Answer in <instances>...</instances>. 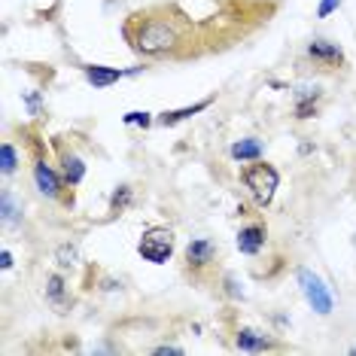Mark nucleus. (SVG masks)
I'll use <instances>...</instances> for the list:
<instances>
[{"label": "nucleus", "mask_w": 356, "mask_h": 356, "mask_svg": "<svg viewBox=\"0 0 356 356\" xmlns=\"http://www.w3.org/2000/svg\"><path fill=\"white\" fill-rule=\"evenodd\" d=\"M189 28L192 19L183 15L177 6H152V10H140L125 22L122 34L131 43L134 52L140 55H174L180 58V46L189 43Z\"/></svg>", "instance_id": "obj_1"}, {"label": "nucleus", "mask_w": 356, "mask_h": 356, "mask_svg": "<svg viewBox=\"0 0 356 356\" xmlns=\"http://www.w3.org/2000/svg\"><path fill=\"white\" fill-rule=\"evenodd\" d=\"M241 180H244V186L250 189V195H253L259 204H271L274 192H277V183L280 177L277 171H274L271 165H265V161H256V165H247L244 171H241Z\"/></svg>", "instance_id": "obj_2"}, {"label": "nucleus", "mask_w": 356, "mask_h": 356, "mask_svg": "<svg viewBox=\"0 0 356 356\" xmlns=\"http://www.w3.org/2000/svg\"><path fill=\"white\" fill-rule=\"evenodd\" d=\"M137 253H140L147 262H168L174 253V232L171 229H147L137 244Z\"/></svg>", "instance_id": "obj_3"}, {"label": "nucleus", "mask_w": 356, "mask_h": 356, "mask_svg": "<svg viewBox=\"0 0 356 356\" xmlns=\"http://www.w3.org/2000/svg\"><path fill=\"white\" fill-rule=\"evenodd\" d=\"M298 283H302V293L307 298V305L314 307L317 314H329L332 311V293L326 289L317 274H311L307 268H298Z\"/></svg>", "instance_id": "obj_4"}, {"label": "nucleus", "mask_w": 356, "mask_h": 356, "mask_svg": "<svg viewBox=\"0 0 356 356\" xmlns=\"http://www.w3.org/2000/svg\"><path fill=\"white\" fill-rule=\"evenodd\" d=\"M213 262H216V247L210 241L204 238L189 241V247H186V268L195 274V277H201L207 268H213Z\"/></svg>", "instance_id": "obj_5"}, {"label": "nucleus", "mask_w": 356, "mask_h": 356, "mask_svg": "<svg viewBox=\"0 0 356 356\" xmlns=\"http://www.w3.org/2000/svg\"><path fill=\"white\" fill-rule=\"evenodd\" d=\"M34 183H37V189L43 192L46 198H55V201H64V204H70V198H64V195H61V189H64L61 177L55 174L43 159H40L37 165H34Z\"/></svg>", "instance_id": "obj_6"}, {"label": "nucleus", "mask_w": 356, "mask_h": 356, "mask_svg": "<svg viewBox=\"0 0 356 356\" xmlns=\"http://www.w3.org/2000/svg\"><path fill=\"white\" fill-rule=\"evenodd\" d=\"M307 55H311L314 61L326 64V67H335V64L344 61V52L338 49L335 43H329V40H314V43L307 46Z\"/></svg>", "instance_id": "obj_7"}, {"label": "nucleus", "mask_w": 356, "mask_h": 356, "mask_svg": "<svg viewBox=\"0 0 356 356\" xmlns=\"http://www.w3.org/2000/svg\"><path fill=\"white\" fill-rule=\"evenodd\" d=\"M265 244V225H247V229H241L238 234V250L241 253H247V256H256L259 250H262Z\"/></svg>", "instance_id": "obj_8"}, {"label": "nucleus", "mask_w": 356, "mask_h": 356, "mask_svg": "<svg viewBox=\"0 0 356 356\" xmlns=\"http://www.w3.org/2000/svg\"><path fill=\"white\" fill-rule=\"evenodd\" d=\"M125 76V70H116V67H104V64H88L86 67V79L92 83L95 88H107L113 83Z\"/></svg>", "instance_id": "obj_9"}, {"label": "nucleus", "mask_w": 356, "mask_h": 356, "mask_svg": "<svg viewBox=\"0 0 356 356\" xmlns=\"http://www.w3.org/2000/svg\"><path fill=\"white\" fill-rule=\"evenodd\" d=\"M61 171H64V183L79 186V180L86 177V165L79 156H74V152H61Z\"/></svg>", "instance_id": "obj_10"}, {"label": "nucleus", "mask_w": 356, "mask_h": 356, "mask_svg": "<svg viewBox=\"0 0 356 356\" xmlns=\"http://www.w3.org/2000/svg\"><path fill=\"white\" fill-rule=\"evenodd\" d=\"M46 298H49V305L55 311H64V307H67V289H64V280L58 274H49V277H46Z\"/></svg>", "instance_id": "obj_11"}, {"label": "nucleus", "mask_w": 356, "mask_h": 356, "mask_svg": "<svg viewBox=\"0 0 356 356\" xmlns=\"http://www.w3.org/2000/svg\"><path fill=\"white\" fill-rule=\"evenodd\" d=\"M234 344H238L241 350H265V347H271L268 341H265V335H259V332H253V329H241L238 338H234Z\"/></svg>", "instance_id": "obj_12"}, {"label": "nucleus", "mask_w": 356, "mask_h": 356, "mask_svg": "<svg viewBox=\"0 0 356 356\" xmlns=\"http://www.w3.org/2000/svg\"><path fill=\"white\" fill-rule=\"evenodd\" d=\"M207 107H210V101H201V104H195V107H183V110L161 113V116H159V122H161V125H177V122H183V119H189V116H195V113L207 110Z\"/></svg>", "instance_id": "obj_13"}, {"label": "nucleus", "mask_w": 356, "mask_h": 356, "mask_svg": "<svg viewBox=\"0 0 356 356\" xmlns=\"http://www.w3.org/2000/svg\"><path fill=\"white\" fill-rule=\"evenodd\" d=\"M232 156L238 161H256L259 156H262V143L259 140H238L232 147Z\"/></svg>", "instance_id": "obj_14"}, {"label": "nucleus", "mask_w": 356, "mask_h": 356, "mask_svg": "<svg viewBox=\"0 0 356 356\" xmlns=\"http://www.w3.org/2000/svg\"><path fill=\"white\" fill-rule=\"evenodd\" d=\"M15 216H19V207H15V198L10 189L0 192V220H3V225H13Z\"/></svg>", "instance_id": "obj_15"}, {"label": "nucleus", "mask_w": 356, "mask_h": 356, "mask_svg": "<svg viewBox=\"0 0 356 356\" xmlns=\"http://www.w3.org/2000/svg\"><path fill=\"white\" fill-rule=\"evenodd\" d=\"M3 165H0V171H3V177H10L13 171H15V165H19V156H15V147L10 140H3Z\"/></svg>", "instance_id": "obj_16"}, {"label": "nucleus", "mask_w": 356, "mask_h": 356, "mask_svg": "<svg viewBox=\"0 0 356 356\" xmlns=\"http://www.w3.org/2000/svg\"><path fill=\"white\" fill-rule=\"evenodd\" d=\"M76 262H79V250L74 244H61L58 247V265L61 268H74Z\"/></svg>", "instance_id": "obj_17"}, {"label": "nucleus", "mask_w": 356, "mask_h": 356, "mask_svg": "<svg viewBox=\"0 0 356 356\" xmlns=\"http://www.w3.org/2000/svg\"><path fill=\"white\" fill-rule=\"evenodd\" d=\"M317 98H320V88L317 86H298V92H296L298 104H314Z\"/></svg>", "instance_id": "obj_18"}, {"label": "nucleus", "mask_w": 356, "mask_h": 356, "mask_svg": "<svg viewBox=\"0 0 356 356\" xmlns=\"http://www.w3.org/2000/svg\"><path fill=\"white\" fill-rule=\"evenodd\" d=\"M128 198H131V189H128V186H122V189H119L116 195H113V201H110L113 210H122V207L128 204Z\"/></svg>", "instance_id": "obj_19"}, {"label": "nucleus", "mask_w": 356, "mask_h": 356, "mask_svg": "<svg viewBox=\"0 0 356 356\" xmlns=\"http://www.w3.org/2000/svg\"><path fill=\"white\" fill-rule=\"evenodd\" d=\"M125 122H128V125H143V128H147L152 119H149V113H128Z\"/></svg>", "instance_id": "obj_20"}, {"label": "nucleus", "mask_w": 356, "mask_h": 356, "mask_svg": "<svg viewBox=\"0 0 356 356\" xmlns=\"http://www.w3.org/2000/svg\"><path fill=\"white\" fill-rule=\"evenodd\" d=\"M338 6H341V0H323L320 10H317V15H320V19H326V15H329L332 10H338Z\"/></svg>", "instance_id": "obj_21"}, {"label": "nucleus", "mask_w": 356, "mask_h": 356, "mask_svg": "<svg viewBox=\"0 0 356 356\" xmlns=\"http://www.w3.org/2000/svg\"><path fill=\"white\" fill-rule=\"evenodd\" d=\"M156 356H183V350L180 347H171V344H165V347H156V350H152Z\"/></svg>", "instance_id": "obj_22"}, {"label": "nucleus", "mask_w": 356, "mask_h": 356, "mask_svg": "<svg viewBox=\"0 0 356 356\" xmlns=\"http://www.w3.org/2000/svg\"><path fill=\"white\" fill-rule=\"evenodd\" d=\"M13 268V253L10 250H3V271H10Z\"/></svg>", "instance_id": "obj_23"}, {"label": "nucleus", "mask_w": 356, "mask_h": 356, "mask_svg": "<svg viewBox=\"0 0 356 356\" xmlns=\"http://www.w3.org/2000/svg\"><path fill=\"white\" fill-rule=\"evenodd\" d=\"M350 353H353V356H356V347H353V350H350Z\"/></svg>", "instance_id": "obj_24"}]
</instances>
